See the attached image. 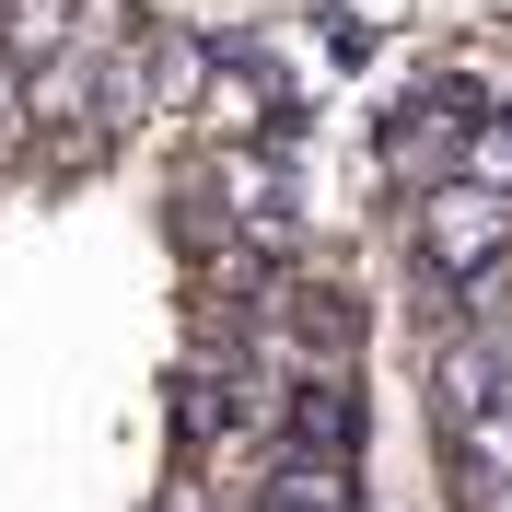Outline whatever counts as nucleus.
Wrapping results in <instances>:
<instances>
[{
	"label": "nucleus",
	"instance_id": "nucleus-1",
	"mask_svg": "<svg viewBox=\"0 0 512 512\" xmlns=\"http://www.w3.org/2000/svg\"><path fill=\"white\" fill-rule=\"evenodd\" d=\"M396 245H408V268H431V280H489L512 256V198H489V187H466V175H443V187H419V198H396Z\"/></svg>",
	"mask_w": 512,
	"mask_h": 512
},
{
	"label": "nucleus",
	"instance_id": "nucleus-2",
	"mask_svg": "<svg viewBox=\"0 0 512 512\" xmlns=\"http://www.w3.org/2000/svg\"><path fill=\"white\" fill-rule=\"evenodd\" d=\"M419 361H431V431H454L501 396V338L489 326H443V338H419Z\"/></svg>",
	"mask_w": 512,
	"mask_h": 512
},
{
	"label": "nucleus",
	"instance_id": "nucleus-3",
	"mask_svg": "<svg viewBox=\"0 0 512 512\" xmlns=\"http://www.w3.org/2000/svg\"><path fill=\"white\" fill-rule=\"evenodd\" d=\"M59 47H82V0H0V59H59Z\"/></svg>",
	"mask_w": 512,
	"mask_h": 512
},
{
	"label": "nucleus",
	"instance_id": "nucleus-4",
	"mask_svg": "<svg viewBox=\"0 0 512 512\" xmlns=\"http://www.w3.org/2000/svg\"><path fill=\"white\" fill-rule=\"evenodd\" d=\"M35 163V117H24V59H0V175Z\"/></svg>",
	"mask_w": 512,
	"mask_h": 512
},
{
	"label": "nucleus",
	"instance_id": "nucleus-5",
	"mask_svg": "<svg viewBox=\"0 0 512 512\" xmlns=\"http://www.w3.org/2000/svg\"><path fill=\"white\" fill-rule=\"evenodd\" d=\"M466 326H489V338L512 350V256L489 268V280H466Z\"/></svg>",
	"mask_w": 512,
	"mask_h": 512
}]
</instances>
